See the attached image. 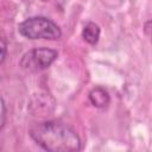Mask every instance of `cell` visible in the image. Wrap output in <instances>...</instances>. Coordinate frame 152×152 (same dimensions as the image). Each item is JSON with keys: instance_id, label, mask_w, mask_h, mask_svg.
<instances>
[{"instance_id": "6", "label": "cell", "mask_w": 152, "mask_h": 152, "mask_svg": "<svg viewBox=\"0 0 152 152\" xmlns=\"http://www.w3.org/2000/svg\"><path fill=\"white\" fill-rule=\"evenodd\" d=\"M0 107H1V114H0V129H2L4 128V126H5V122H6V103H5V100H4V97H1V104H0Z\"/></svg>"}, {"instance_id": "3", "label": "cell", "mask_w": 152, "mask_h": 152, "mask_svg": "<svg viewBox=\"0 0 152 152\" xmlns=\"http://www.w3.org/2000/svg\"><path fill=\"white\" fill-rule=\"evenodd\" d=\"M58 57L57 50L50 48H34L25 52L20 61L19 66L28 72H38L48 69Z\"/></svg>"}, {"instance_id": "5", "label": "cell", "mask_w": 152, "mask_h": 152, "mask_svg": "<svg viewBox=\"0 0 152 152\" xmlns=\"http://www.w3.org/2000/svg\"><path fill=\"white\" fill-rule=\"evenodd\" d=\"M100 34H101V28L97 24L89 21L88 24H86V26L82 30V38L84 42H87L90 45H95L97 44L99 39H100Z\"/></svg>"}, {"instance_id": "2", "label": "cell", "mask_w": 152, "mask_h": 152, "mask_svg": "<svg viewBox=\"0 0 152 152\" xmlns=\"http://www.w3.org/2000/svg\"><path fill=\"white\" fill-rule=\"evenodd\" d=\"M18 32L31 40H58L62 37L59 26L46 17H30L18 25Z\"/></svg>"}, {"instance_id": "7", "label": "cell", "mask_w": 152, "mask_h": 152, "mask_svg": "<svg viewBox=\"0 0 152 152\" xmlns=\"http://www.w3.org/2000/svg\"><path fill=\"white\" fill-rule=\"evenodd\" d=\"M0 48H1L0 64H2V63H4V61H5V58H6V52H7V44H6V42H5V39H4V38H1V45H0Z\"/></svg>"}, {"instance_id": "1", "label": "cell", "mask_w": 152, "mask_h": 152, "mask_svg": "<svg viewBox=\"0 0 152 152\" xmlns=\"http://www.w3.org/2000/svg\"><path fill=\"white\" fill-rule=\"evenodd\" d=\"M28 134L37 145L49 152H75L81 150L78 134L63 122L43 121L34 124Z\"/></svg>"}, {"instance_id": "4", "label": "cell", "mask_w": 152, "mask_h": 152, "mask_svg": "<svg viewBox=\"0 0 152 152\" xmlns=\"http://www.w3.org/2000/svg\"><path fill=\"white\" fill-rule=\"evenodd\" d=\"M89 101L91 102L93 106H95L97 108H104V107H107L109 104L110 97H109L108 93L103 88L96 87V88L90 90V93H89Z\"/></svg>"}]
</instances>
